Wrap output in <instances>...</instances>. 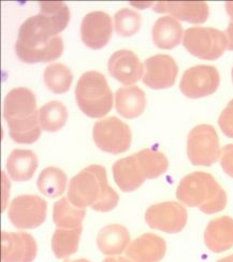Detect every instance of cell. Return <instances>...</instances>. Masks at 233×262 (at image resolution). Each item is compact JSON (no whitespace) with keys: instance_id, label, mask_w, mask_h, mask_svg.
<instances>
[{"instance_id":"cell-1","label":"cell","mask_w":233,"mask_h":262,"mask_svg":"<svg viewBox=\"0 0 233 262\" xmlns=\"http://www.w3.org/2000/svg\"><path fill=\"white\" fill-rule=\"evenodd\" d=\"M40 13L22 24L15 43L17 57L26 63L49 62L63 52L61 32L70 20V11L62 2H41Z\"/></svg>"},{"instance_id":"cell-2","label":"cell","mask_w":233,"mask_h":262,"mask_svg":"<svg viewBox=\"0 0 233 262\" xmlns=\"http://www.w3.org/2000/svg\"><path fill=\"white\" fill-rule=\"evenodd\" d=\"M67 198L79 209L91 206L97 212H111L118 204L119 195L110 186L103 166L92 165L71 179Z\"/></svg>"},{"instance_id":"cell-3","label":"cell","mask_w":233,"mask_h":262,"mask_svg":"<svg viewBox=\"0 0 233 262\" xmlns=\"http://www.w3.org/2000/svg\"><path fill=\"white\" fill-rule=\"evenodd\" d=\"M4 116L8 123L9 135L19 144H32L41 136L39 111L36 96L26 87L10 91L4 103Z\"/></svg>"},{"instance_id":"cell-4","label":"cell","mask_w":233,"mask_h":262,"mask_svg":"<svg viewBox=\"0 0 233 262\" xmlns=\"http://www.w3.org/2000/svg\"><path fill=\"white\" fill-rule=\"evenodd\" d=\"M176 198L184 205L198 207L204 214H215L227 205V193L212 174L197 171L184 177L176 189Z\"/></svg>"},{"instance_id":"cell-5","label":"cell","mask_w":233,"mask_h":262,"mask_svg":"<svg viewBox=\"0 0 233 262\" xmlns=\"http://www.w3.org/2000/svg\"><path fill=\"white\" fill-rule=\"evenodd\" d=\"M75 99L80 110L88 117L105 116L113 106V94L105 76L98 71L83 73L75 87Z\"/></svg>"},{"instance_id":"cell-6","label":"cell","mask_w":233,"mask_h":262,"mask_svg":"<svg viewBox=\"0 0 233 262\" xmlns=\"http://www.w3.org/2000/svg\"><path fill=\"white\" fill-rule=\"evenodd\" d=\"M183 46L200 59L215 60L227 50L228 42L225 32L216 28L192 27L185 31Z\"/></svg>"},{"instance_id":"cell-7","label":"cell","mask_w":233,"mask_h":262,"mask_svg":"<svg viewBox=\"0 0 233 262\" xmlns=\"http://www.w3.org/2000/svg\"><path fill=\"white\" fill-rule=\"evenodd\" d=\"M219 138L213 126L198 125L187 137V156L194 166L210 167L220 157Z\"/></svg>"},{"instance_id":"cell-8","label":"cell","mask_w":233,"mask_h":262,"mask_svg":"<svg viewBox=\"0 0 233 262\" xmlns=\"http://www.w3.org/2000/svg\"><path fill=\"white\" fill-rule=\"evenodd\" d=\"M93 139L98 148L109 154H123L131 145L132 135L127 124L117 117L98 121L93 128Z\"/></svg>"},{"instance_id":"cell-9","label":"cell","mask_w":233,"mask_h":262,"mask_svg":"<svg viewBox=\"0 0 233 262\" xmlns=\"http://www.w3.org/2000/svg\"><path fill=\"white\" fill-rule=\"evenodd\" d=\"M48 202L36 194L17 195L11 202L8 217L17 229H36L47 220Z\"/></svg>"},{"instance_id":"cell-10","label":"cell","mask_w":233,"mask_h":262,"mask_svg":"<svg viewBox=\"0 0 233 262\" xmlns=\"http://www.w3.org/2000/svg\"><path fill=\"white\" fill-rule=\"evenodd\" d=\"M188 213L179 202L165 201L151 205L145 212V222L155 230L179 233L186 227Z\"/></svg>"},{"instance_id":"cell-11","label":"cell","mask_w":233,"mask_h":262,"mask_svg":"<svg viewBox=\"0 0 233 262\" xmlns=\"http://www.w3.org/2000/svg\"><path fill=\"white\" fill-rule=\"evenodd\" d=\"M219 84L220 75L214 66L198 64L183 73L180 90L190 99H199L214 94Z\"/></svg>"},{"instance_id":"cell-12","label":"cell","mask_w":233,"mask_h":262,"mask_svg":"<svg viewBox=\"0 0 233 262\" xmlns=\"http://www.w3.org/2000/svg\"><path fill=\"white\" fill-rule=\"evenodd\" d=\"M143 83L152 90H164L173 86L179 67L176 61L165 54H157L144 61Z\"/></svg>"},{"instance_id":"cell-13","label":"cell","mask_w":233,"mask_h":262,"mask_svg":"<svg viewBox=\"0 0 233 262\" xmlns=\"http://www.w3.org/2000/svg\"><path fill=\"white\" fill-rule=\"evenodd\" d=\"M112 20L102 11L87 13L81 23V39L87 48L100 50L104 48L112 37Z\"/></svg>"},{"instance_id":"cell-14","label":"cell","mask_w":233,"mask_h":262,"mask_svg":"<svg viewBox=\"0 0 233 262\" xmlns=\"http://www.w3.org/2000/svg\"><path fill=\"white\" fill-rule=\"evenodd\" d=\"M38 254V245L26 232H2V262H32Z\"/></svg>"},{"instance_id":"cell-15","label":"cell","mask_w":233,"mask_h":262,"mask_svg":"<svg viewBox=\"0 0 233 262\" xmlns=\"http://www.w3.org/2000/svg\"><path fill=\"white\" fill-rule=\"evenodd\" d=\"M110 74L119 83L129 86L137 83L143 74V64L135 52L119 50L112 54L108 62Z\"/></svg>"},{"instance_id":"cell-16","label":"cell","mask_w":233,"mask_h":262,"mask_svg":"<svg viewBox=\"0 0 233 262\" xmlns=\"http://www.w3.org/2000/svg\"><path fill=\"white\" fill-rule=\"evenodd\" d=\"M153 10L156 13H169L177 20L190 24H202L207 19L209 9L203 2H158Z\"/></svg>"},{"instance_id":"cell-17","label":"cell","mask_w":233,"mask_h":262,"mask_svg":"<svg viewBox=\"0 0 233 262\" xmlns=\"http://www.w3.org/2000/svg\"><path fill=\"white\" fill-rule=\"evenodd\" d=\"M166 253L164 239L155 233H144L131 242L126 257L131 262H160Z\"/></svg>"},{"instance_id":"cell-18","label":"cell","mask_w":233,"mask_h":262,"mask_svg":"<svg viewBox=\"0 0 233 262\" xmlns=\"http://www.w3.org/2000/svg\"><path fill=\"white\" fill-rule=\"evenodd\" d=\"M204 243L215 254L231 249L233 247V218L220 216L210 221L204 231Z\"/></svg>"},{"instance_id":"cell-19","label":"cell","mask_w":233,"mask_h":262,"mask_svg":"<svg viewBox=\"0 0 233 262\" xmlns=\"http://www.w3.org/2000/svg\"><path fill=\"white\" fill-rule=\"evenodd\" d=\"M112 172L117 186L124 192L137 190L146 180L138 165L135 154L115 161Z\"/></svg>"},{"instance_id":"cell-20","label":"cell","mask_w":233,"mask_h":262,"mask_svg":"<svg viewBox=\"0 0 233 262\" xmlns=\"http://www.w3.org/2000/svg\"><path fill=\"white\" fill-rule=\"evenodd\" d=\"M130 234L123 225L111 224L103 227L97 235V246L105 256L120 255L127 249Z\"/></svg>"},{"instance_id":"cell-21","label":"cell","mask_w":233,"mask_h":262,"mask_svg":"<svg viewBox=\"0 0 233 262\" xmlns=\"http://www.w3.org/2000/svg\"><path fill=\"white\" fill-rule=\"evenodd\" d=\"M146 106V97L140 87H120L115 94V108L117 113L131 119L143 114Z\"/></svg>"},{"instance_id":"cell-22","label":"cell","mask_w":233,"mask_h":262,"mask_svg":"<svg viewBox=\"0 0 233 262\" xmlns=\"http://www.w3.org/2000/svg\"><path fill=\"white\" fill-rule=\"evenodd\" d=\"M6 168L13 181H29L38 168V157L29 149H14L8 156Z\"/></svg>"},{"instance_id":"cell-23","label":"cell","mask_w":233,"mask_h":262,"mask_svg":"<svg viewBox=\"0 0 233 262\" xmlns=\"http://www.w3.org/2000/svg\"><path fill=\"white\" fill-rule=\"evenodd\" d=\"M183 36V27L176 18L162 16L153 26L152 37L155 46L162 50H172L180 45Z\"/></svg>"},{"instance_id":"cell-24","label":"cell","mask_w":233,"mask_h":262,"mask_svg":"<svg viewBox=\"0 0 233 262\" xmlns=\"http://www.w3.org/2000/svg\"><path fill=\"white\" fill-rule=\"evenodd\" d=\"M83 227H76L72 229L57 228L54 231L51 246L52 250L57 259H67L76 253Z\"/></svg>"},{"instance_id":"cell-25","label":"cell","mask_w":233,"mask_h":262,"mask_svg":"<svg viewBox=\"0 0 233 262\" xmlns=\"http://www.w3.org/2000/svg\"><path fill=\"white\" fill-rule=\"evenodd\" d=\"M138 165L146 180L157 179L169 168V160L161 151L144 148L136 152Z\"/></svg>"},{"instance_id":"cell-26","label":"cell","mask_w":233,"mask_h":262,"mask_svg":"<svg viewBox=\"0 0 233 262\" xmlns=\"http://www.w3.org/2000/svg\"><path fill=\"white\" fill-rule=\"evenodd\" d=\"M86 215L85 209L74 206L68 198H61L53 207V222L57 228H76L82 226Z\"/></svg>"},{"instance_id":"cell-27","label":"cell","mask_w":233,"mask_h":262,"mask_svg":"<svg viewBox=\"0 0 233 262\" xmlns=\"http://www.w3.org/2000/svg\"><path fill=\"white\" fill-rule=\"evenodd\" d=\"M37 186L41 193L49 198L61 195L67 186V174L59 168L49 167L41 171L37 180Z\"/></svg>"},{"instance_id":"cell-28","label":"cell","mask_w":233,"mask_h":262,"mask_svg":"<svg viewBox=\"0 0 233 262\" xmlns=\"http://www.w3.org/2000/svg\"><path fill=\"white\" fill-rule=\"evenodd\" d=\"M68 119V111L60 101H51L42 105L39 110V122L43 130L56 133L60 130Z\"/></svg>"},{"instance_id":"cell-29","label":"cell","mask_w":233,"mask_h":262,"mask_svg":"<svg viewBox=\"0 0 233 262\" xmlns=\"http://www.w3.org/2000/svg\"><path fill=\"white\" fill-rule=\"evenodd\" d=\"M43 80L52 93L65 94L70 90L73 74L66 64L52 63L44 70Z\"/></svg>"},{"instance_id":"cell-30","label":"cell","mask_w":233,"mask_h":262,"mask_svg":"<svg viewBox=\"0 0 233 262\" xmlns=\"http://www.w3.org/2000/svg\"><path fill=\"white\" fill-rule=\"evenodd\" d=\"M116 34L120 37H131L136 35L142 25V16L136 11L123 8L114 16Z\"/></svg>"},{"instance_id":"cell-31","label":"cell","mask_w":233,"mask_h":262,"mask_svg":"<svg viewBox=\"0 0 233 262\" xmlns=\"http://www.w3.org/2000/svg\"><path fill=\"white\" fill-rule=\"evenodd\" d=\"M218 126L226 137L233 139V99L229 101L223 112L220 113Z\"/></svg>"},{"instance_id":"cell-32","label":"cell","mask_w":233,"mask_h":262,"mask_svg":"<svg viewBox=\"0 0 233 262\" xmlns=\"http://www.w3.org/2000/svg\"><path fill=\"white\" fill-rule=\"evenodd\" d=\"M219 162L224 172L233 179V144H228L221 148Z\"/></svg>"},{"instance_id":"cell-33","label":"cell","mask_w":233,"mask_h":262,"mask_svg":"<svg viewBox=\"0 0 233 262\" xmlns=\"http://www.w3.org/2000/svg\"><path fill=\"white\" fill-rule=\"evenodd\" d=\"M226 10H227V13H228L229 17H230L229 25L225 31V35H226L227 42H228L227 50L233 51V2L226 3Z\"/></svg>"},{"instance_id":"cell-34","label":"cell","mask_w":233,"mask_h":262,"mask_svg":"<svg viewBox=\"0 0 233 262\" xmlns=\"http://www.w3.org/2000/svg\"><path fill=\"white\" fill-rule=\"evenodd\" d=\"M10 186V183L7 179V177H5V173L3 172V187H4V196H3V211L5 210V207L7 206V203H8V196H9V193H8V187Z\"/></svg>"},{"instance_id":"cell-35","label":"cell","mask_w":233,"mask_h":262,"mask_svg":"<svg viewBox=\"0 0 233 262\" xmlns=\"http://www.w3.org/2000/svg\"><path fill=\"white\" fill-rule=\"evenodd\" d=\"M102 262H131L128 258L124 257H109L105 258Z\"/></svg>"},{"instance_id":"cell-36","label":"cell","mask_w":233,"mask_h":262,"mask_svg":"<svg viewBox=\"0 0 233 262\" xmlns=\"http://www.w3.org/2000/svg\"><path fill=\"white\" fill-rule=\"evenodd\" d=\"M216 262H233V254H232V255H230V256H227V257L221 258V259L217 260Z\"/></svg>"},{"instance_id":"cell-37","label":"cell","mask_w":233,"mask_h":262,"mask_svg":"<svg viewBox=\"0 0 233 262\" xmlns=\"http://www.w3.org/2000/svg\"><path fill=\"white\" fill-rule=\"evenodd\" d=\"M65 262H91L87 259H75V260H66Z\"/></svg>"},{"instance_id":"cell-38","label":"cell","mask_w":233,"mask_h":262,"mask_svg":"<svg viewBox=\"0 0 233 262\" xmlns=\"http://www.w3.org/2000/svg\"><path fill=\"white\" fill-rule=\"evenodd\" d=\"M231 74H232V81H233V68H232V72H231Z\"/></svg>"}]
</instances>
